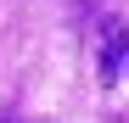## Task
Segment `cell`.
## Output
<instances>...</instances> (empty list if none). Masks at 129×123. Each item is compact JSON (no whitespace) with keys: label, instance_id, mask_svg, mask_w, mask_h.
I'll return each instance as SVG.
<instances>
[{"label":"cell","instance_id":"1","mask_svg":"<svg viewBox=\"0 0 129 123\" xmlns=\"http://www.w3.org/2000/svg\"><path fill=\"white\" fill-rule=\"evenodd\" d=\"M129 78V28L118 17H107L101 23V84H118Z\"/></svg>","mask_w":129,"mask_h":123},{"label":"cell","instance_id":"2","mask_svg":"<svg viewBox=\"0 0 129 123\" xmlns=\"http://www.w3.org/2000/svg\"><path fill=\"white\" fill-rule=\"evenodd\" d=\"M0 123H34V117H23V112H0Z\"/></svg>","mask_w":129,"mask_h":123}]
</instances>
